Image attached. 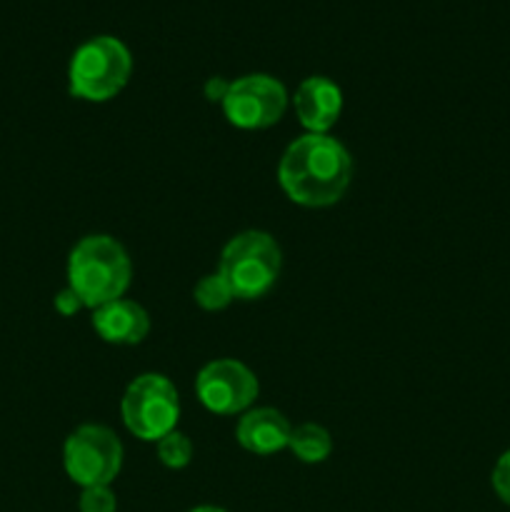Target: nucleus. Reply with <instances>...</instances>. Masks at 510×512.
I'll return each instance as SVG.
<instances>
[{"label": "nucleus", "instance_id": "11", "mask_svg": "<svg viewBox=\"0 0 510 512\" xmlns=\"http://www.w3.org/2000/svg\"><path fill=\"white\" fill-rule=\"evenodd\" d=\"M290 433H293V425L280 410L250 408L238 420L235 440L240 443V448L253 455H273L288 448Z\"/></svg>", "mask_w": 510, "mask_h": 512}, {"label": "nucleus", "instance_id": "14", "mask_svg": "<svg viewBox=\"0 0 510 512\" xmlns=\"http://www.w3.org/2000/svg\"><path fill=\"white\" fill-rule=\"evenodd\" d=\"M155 445H158L160 463L170 470H183L185 465H190V460H193V443H190L188 435L180 433V430H173V433L160 438Z\"/></svg>", "mask_w": 510, "mask_h": 512}, {"label": "nucleus", "instance_id": "10", "mask_svg": "<svg viewBox=\"0 0 510 512\" xmlns=\"http://www.w3.org/2000/svg\"><path fill=\"white\" fill-rule=\"evenodd\" d=\"M93 328L110 345H138L150 333V315L140 303L128 298L113 300L93 310Z\"/></svg>", "mask_w": 510, "mask_h": 512}, {"label": "nucleus", "instance_id": "12", "mask_svg": "<svg viewBox=\"0 0 510 512\" xmlns=\"http://www.w3.org/2000/svg\"><path fill=\"white\" fill-rule=\"evenodd\" d=\"M288 448L300 463L315 465L330 458V453H333V438H330V433L323 425L303 423L298 428H293Z\"/></svg>", "mask_w": 510, "mask_h": 512}, {"label": "nucleus", "instance_id": "7", "mask_svg": "<svg viewBox=\"0 0 510 512\" xmlns=\"http://www.w3.org/2000/svg\"><path fill=\"white\" fill-rule=\"evenodd\" d=\"M220 108L225 120L240 130L273 128L288 110V90L273 75L250 73L230 80Z\"/></svg>", "mask_w": 510, "mask_h": 512}, {"label": "nucleus", "instance_id": "19", "mask_svg": "<svg viewBox=\"0 0 510 512\" xmlns=\"http://www.w3.org/2000/svg\"><path fill=\"white\" fill-rule=\"evenodd\" d=\"M190 512H228V510L215 508V505H200V508H193Z\"/></svg>", "mask_w": 510, "mask_h": 512}, {"label": "nucleus", "instance_id": "9", "mask_svg": "<svg viewBox=\"0 0 510 512\" xmlns=\"http://www.w3.org/2000/svg\"><path fill=\"white\" fill-rule=\"evenodd\" d=\"M293 108L308 133L328 135L343 113V90L325 75H310L295 90Z\"/></svg>", "mask_w": 510, "mask_h": 512}, {"label": "nucleus", "instance_id": "4", "mask_svg": "<svg viewBox=\"0 0 510 512\" xmlns=\"http://www.w3.org/2000/svg\"><path fill=\"white\" fill-rule=\"evenodd\" d=\"M283 268V253L275 238L263 230L233 235L220 253L218 273L233 290L235 300H258L275 288Z\"/></svg>", "mask_w": 510, "mask_h": 512}, {"label": "nucleus", "instance_id": "5", "mask_svg": "<svg viewBox=\"0 0 510 512\" xmlns=\"http://www.w3.org/2000/svg\"><path fill=\"white\" fill-rule=\"evenodd\" d=\"M120 415L130 433L143 443H158L178 430L180 395L173 380L160 373H143L125 388Z\"/></svg>", "mask_w": 510, "mask_h": 512}, {"label": "nucleus", "instance_id": "8", "mask_svg": "<svg viewBox=\"0 0 510 512\" xmlns=\"http://www.w3.org/2000/svg\"><path fill=\"white\" fill-rule=\"evenodd\" d=\"M260 383L253 370L233 358L210 360L195 378V395L215 415H243L253 408Z\"/></svg>", "mask_w": 510, "mask_h": 512}, {"label": "nucleus", "instance_id": "3", "mask_svg": "<svg viewBox=\"0 0 510 512\" xmlns=\"http://www.w3.org/2000/svg\"><path fill=\"white\" fill-rule=\"evenodd\" d=\"M133 75L128 45L113 35H95L78 45L68 63V93L85 103L118 98Z\"/></svg>", "mask_w": 510, "mask_h": 512}, {"label": "nucleus", "instance_id": "18", "mask_svg": "<svg viewBox=\"0 0 510 512\" xmlns=\"http://www.w3.org/2000/svg\"><path fill=\"white\" fill-rule=\"evenodd\" d=\"M228 88H230V80L215 75V78H210L208 83H205V98H208L210 103H223Z\"/></svg>", "mask_w": 510, "mask_h": 512}, {"label": "nucleus", "instance_id": "15", "mask_svg": "<svg viewBox=\"0 0 510 512\" xmlns=\"http://www.w3.org/2000/svg\"><path fill=\"white\" fill-rule=\"evenodd\" d=\"M80 512H115L118 500L110 485H95V488H83L78 500Z\"/></svg>", "mask_w": 510, "mask_h": 512}, {"label": "nucleus", "instance_id": "17", "mask_svg": "<svg viewBox=\"0 0 510 512\" xmlns=\"http://www.w3.org/2000/svg\"><path fill=\"white\" fill-rule=\"evenodd\" d=\"M53 305H55V310L63 315V318H70V315H75L78 310H83V303H80V298L68 288V285H65V288L55 295Z\"/></svg>", "mask_w": 510, "mask_h": 512}, {"label": "nucleus", "instance_id": "16", "mask_svg": "<svg viewBox=\"0 0 510 512\" xmlns=\"http://www.w3.org/2000/svg\"><path fill=\"white\" fill-rule=\"evenodd\" d=\"M490 483H493L495 495H498L505 505H510V450H505L498 458L493 475H490Z\"/></svg>", "mask_w": 510, "mask_h": 512}, {"label": "nucleus", "instance_id": "1", "mask_svg": "<svg viewBox=\"0 0 510 512\" xmlns=\"http://www.w3.org/2000/svg\"><path fill=\"white\" fill-rule=\"evenodd\" d=\"M353 180V158L340 140L305 133L285 148L278 163V183L288 200L303 208H330Z\"/></svg>", "mask_w": 510, "mask_h": 512}, {"label": "nucleus", "instance_id": "6", "mask_svg": "<svg viewBox=\"0 0 510 512\" xmlns=\"http://www.w3.org/2000/svg\"><path fill=\"white\" fill-rule=\"evenodd\" d=\"M63 468L80 488L110 485L123 468V443L105 425H80L63 445Z\"/></svg>", "mask_w": 510, "mask_h": 512}, {"label": "nucleus", "instance_id": "2", "mask_svg": "<svg viewBox=\"0 0 510 512\" xmlns=\"http://www.w3.org/2000/svg\"><path fill=\"white\" fill-rule=\"evenodd\" d=\"M133 280V263L110 235H85L68 255V288L83 308L98 310L125 298Z\"/></svg>", "mask_w": 510, "mask_h": 512}, {"label": "nucleus", "instance_id": "13", "mask_svg": "<svg viewBox=\"0 0 510 512\" xmlns=\"http://www.w3.org/2000/svg\"><path fill=\"white\" fill-rule=\"evenodd\" d=\"M193 300L198 308L208 310V313H218V310H225L235 300L233 290L225 283L223 275L215 270V273L203 275V278L195 283L193 288Z\"/></svg>", "mask_w": 510, "mask_h": 512}]
</instances>
